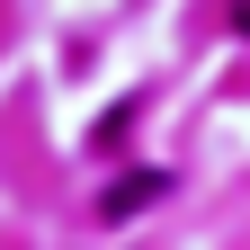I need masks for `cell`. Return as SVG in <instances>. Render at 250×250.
I'll return each mask as SVG.
<instances>
[{
    "instance_id": "1",
    "label": "cell",
    "mask_w": 250,
    "mask_h": 250,
    "mask_svg": "<svg viewBox=\"0 0 250 250\" xmlns=\"http://www.w3.org/2000/svg\"><path fill=\"white\" fill-rule=\"evenodd\" d=\"M161 188H170V179H125V188H116V197H107V214H134L143 197H161Z\"/></svg>"
},
{
    "instance_id": "2",
    "label": "cell",
    "mask_w": 250,
    "mask_h": 250,
    "mask_svg": "<svg viewBox=\"0 0 250 250\" xmlns=\"http://www.w3.org/2000/svg\"><path fill=\"white\" fill-rule=\"evenodd\" d=\"M232 27H241V36H250V0H232Z\"/></svg>"
}]
</instances>
